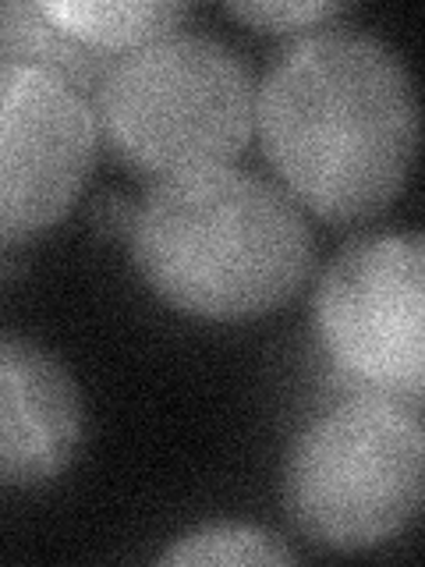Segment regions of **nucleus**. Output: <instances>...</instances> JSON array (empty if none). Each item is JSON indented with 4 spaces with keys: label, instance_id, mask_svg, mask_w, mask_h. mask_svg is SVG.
<instances>
[{
    "label": "nucleus",
    "instance_id": "nucleus-3",
    "mask_svg": "<svg viewBox=\"0 0 425 567\" xmlns=\"http://www.w3.org/2000/svg\"><path fill=\"white\" fill-rule=\"evenodd\" d=\"M100 142L132 174L167 182L230 167L256 132V79L217 35L174 32L128 50L96 89Z\"/></svg>",
    "mask_w": 425,
    "mask_h": 567
},
{
    "label": "nucleus",
    "instance_id": "nucleus-8",
    "mask_svg": "<svg viewBox=\"0 0 425 567\" xmlns=\"http://www.w3.org/2000/svg\"><path fill=\"white\" fill-rule=\"evenodd\" d=\"M50 29L71 40L93 43L100 50H138L156 40H167L191 14L188 4L177 0H138V4H117V0H46L35 8Z\"/></svg>",
    "mask_w": 425,
    "mask_h": 567
},
{
    "label": "nucleus",
    "instance_id": "nucleus-1",
    "mask_svg": "<svg viewBox=\"0 0 425 567\" xmlns=\"http://www.w3.org/2000/svg\"><path fill=\"white\" fill-rule=\"evenodd\" d=\"M270 167L315 217L359 224L390 209L418 156V93L401 53L362 29L283 43L256 85Z\"/></svg>",
    "mask_w": 425,
    "mask_h": 567
},
{
    "label": "nucleus",
    "instance_id": "nucleus-2",
    "mask_svg": "<svg viewBox=\"0 0 425 567\" xmlns=\"http://www.w3.org/2000/svg\"><path fill=\"white\" fill-rule=\"evenodd\" d=\"M142 284L170 309L241 323L291 301L312 277L315 235L288 192L238 167L153 182L128 227Z\"/></svg>",
    "mask_w": 425,
    "mask_h": 567
},
{
    "label": "nucleus",
    "instance_id": "nucleus-7",
    "mask_svg": "<svg viewBox=\"0 0 425 567\" xmlns=\"http://www.w3.org/2000/svg\"><path fill=\"white\" fill-rule=\"evenodd\" d=\"M85 436V404L68 365L22 333H0V486L61 478Z\"/></svg>",
    "mask_w": 425,
    "mask_h": 567
},
{
    "label": "nucleus",
    "instance_id": "nucleus-10",
    "mask_svg": "<svg viewBox=\"0 0 425 567\" xmlns=\"http://www.w3.org/2000/svg\"><path fill=\"white\" fill-rule=\"evenodd\" d=\"M227 11L248 25L283 32V29H315L326 18L341 14L344 4L333 0H256V4H227Z\"/></svg>",
    "mask_w": 425,
    "mask_h": 567
},
{
    "label": "nucleus",
    "instance_id": "nucleus-6",
    "mask_svg": "<svg viewBox=\"0 0 425 567\" xmlns=\"http://www.w3.org/2000/svg\"><path fill=\"white\" fill-rule=\"evenodd\" d=\"M96 150V114L79 85L40 61H0V248L68 217Z\"/></svg>",
    "mask_w": 425,
    "mask_h": 567
},
{
    "label": "nucleus",
    "instance_id": "nucleus-9",
    "mask_svg": "<svg viewBox=\"0 0 425 567\" xmlns=\"http://www.w3.org/2000/svg\"><path fill=\"white\" fill-rule=\"evenodd\" d=\"M159 564H298V554L259 525L212 522L174 539Z\"/></svg>",
    "mask_w": 425,
    "mask_h": 567
},
{
    "label": "nucleus",
    "instance_id": "nucleus-11",
    "mask_svg": "<svg viewBox=\"0 0 425 567\" xmlns=\"http://www.w3.org/2000/svg\"><path fill=\"white\" fill-rule=\"evenodd\" d=\"M132 217H135V206L124 199V195H111V192L100 195V203L93 209V224L103 238L117 235L121 227H132Z\"/></svg>",
    "mask_w": 425,
    "mask_h": 567
},
{
    "label": "nucleus",
    "instance_id": "nucleus-5",
    "mask_svg": "<svg viewBox=\"0 0 425 567\" xmlns=\"http://www.w3.org/2000/svg\"><path fill=\"white\" fill-rule=\"evenodd\" d=\"M425 241L369 235L341 248L315 288V333L330 365L362 394L422 404Z\"/></svg>",
    "mask_w": 425,
    "mask_h": 567
},
{
    "label": "nucleus",
    "instance_id": "nucleus-4",
    "mask_svg": "<svg viewBox=\"0 0 425 567\" xmlns=\"http://www.w3.org/2000/svg\"><path fill=\"white\" fill-rule=\"evenodd\" d=\"M425 493V425L415 404L354 394L312 419L283 468L294 528L333 554L404 536Z\"/></svg>",
    "mask_w": 425,
    "mask_h": 567
}]
</instances>
